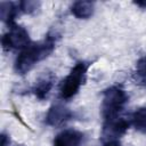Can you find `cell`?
Returning a JSON list of instances; mask_svg holds the SVG:
<instances>
[{
    "instance_id": "cell-1",
    "label": "cell",
    "mask_w": 146,
    "mask_h": 146,
    "mask_svg": "<svg viewBox=\"0 0 146 146\" xmlns=\"http://www.w3.org/2000/svg\"><path fill=\"white\" fill-rule=\"evenodd\" d=\"M58 35L56 32H48L43 41L30 43L24 48L15 60V71L17 74L24 75L30 72L39 62L47 58L55 49Z\"/></svg>"
},
{
    "instance_id": "cell-2",
    "label": "cell",
    "mask_w": 146,
    "mask_h": 146,
    "mask_svg": "<svg viewBox=\"0 0 146 146\" xmlns=\"http://www.w3.org/2000/svg\"><path fill=\"white\" fill-rule=\"evenodd\" d=\"M89 66H90V63L81 60V62H78L72 67V70L62 81L59 87V97L63 100H68L79 92L81 86L86 81L87 71Z\"/></svg>"
},
{
    "instance_id": "cell-3",
    "label": "cell",
    "mask_w": 146,
    "mask_h": 146,
    "mask_svg": "<svg viewBox=\"0 0 146 146\" xmlns=\"http://www.w3.org/2000/svg\"><path fill=\"white\" fill-rule=\"evenodd\" d=\"M128 99L129 96L125 90L119 86H112L105 89L102 102V114L104 120L119 116V113L123 110Z\"/></svg>"
},
{
    "instance_id": "cell-4",
    "label": "cell",
    "mask_w": 146,
    "mask_h": 146,
    "mask_svg": "<svg viewBox=\"0 0 146 146\" xmlns=\"http://www.w3.org/2000/svg\"><path fill=\"white\" fill-rule=\"evenodd\" d=\"M130 122L120 116L104 120V125L102 130V141L103 145L119 144L120 138L127 132Z\"/></svg>"
},
{
    "instance_id": "cell-5",
    "label": "cell",
    "mask_w": 146,
    "mask_h": 146,
    "mask_svg": "<svg viewBox=\"0 0 146 146\" xmlns=\"http://www.w3.org/2000/svg\"><path fill=\"white\" fill-rule=\"evenodd\" d=\"M1 42L3 49L6 50H11V49L23 50L31 43L27 30L17 24H13L9 26V30L3 34Z\"/></svg>"
},
{
    "instance_id": "cell-6",
    "label": "cell",
    "mask_w": 146,
    "mask_h": 146,
    "mask_svg": "<svg viewBox=\"0 0 146 146\" xmlns=\"http://www.w3.org/2000/svg\"><path fill=\"white\" fill-rule=\"evenodd\" d=\"M73 117L71 110L64 107L60 104L52 105L46 115V123L50 127H60Z\"/></svg>"
},
{
    "instance_id": "cell-7",
    "label": "cell",
    "mask_w": 146,
    "mask_h": 146,
    "mask_svg": "<svg viewBox=\"0 0 146 146\" xmlns=\"http://www.w3.org/2000/svg\"><path fill=\"white\" fill-rule=\"evenodd\" d=\"M55 75L51 72H44L36 81L35 84L32 87L31 92L40 100H43L48 97L50 90L54 87L55 83Z\"/></svg>"
},
{
    "instance_id": "cell-8",
    "label": "cell",
    "mask_w": 146,
    "mask_h": 146,
    "mask_svg": "<svg viewBox=\"0 0 146 146\" xmlns=\"http://www.w3.org/2000/svg\"><path fill=\"white\" fill-rule=\"evenodd\" d=\"M83 133L75 129H66L59 132L54 139V146H81Z\"/></svg>"
},
{
    "instance_id": "cell-9",
    "label": "cell",
    "mask_w": 146,
    "mask_h": 146,
    "mask_svg": "<svg viewBox=\"0 0 146 146\" xmlns=\"http://www.w3.org/2000/svg\"><path fill=\"white\" fill-rule=\"evenodd\" d=\"M95 3L92 1H75L71 6V13L80 19H87L92 16Z\"/></svg>"
},
{
    "instance_id": "cell-10",
    "label": "cell",
    "mask_w": 146,
    "mask_h": 146,
    "mask_svg": "<svg viewBox=\"0 0 146 146\" xmlns=\"http://www.w3.org/2000/svg\"><path fill=\"white\" fill-rule=\"evenodd\" d=\"M21 13L19 9V3L16 2H1L0 7V14H1V19L8 25L15 24V18L17 15Z\"/></svg>"
},
{
    "instance_id": "cell-11",
    "label": "cell",
    "mask_w": 146,
    "mask_h": 146,
    "mask_svg": "<svg viewBox=\"0 0 146 146\" xmlns=\"http://www.w3.org/2000/svg\"><path fill=\"white\" fill-rule=\"evenodd\" d=\"M136 83L146 88V55L140 57L136 63V70L133 73Z\"/></svg>"
},
{
    "instance_id": "cell-12",
    "label": "cell",
    "mask_w": 146,
    "mask_h": 146,
    "mask_svg": "<svg viewBox=\"0 0 146 146\" xmlns=\"http://www.w3.org/2000/svg\"><path fill=\"white\" fill-rule=\"evenodd\" d=\"M131 123L136 130L146 133V107L138 108L131 117Z\"/></svg>"
},
{
    "instance_id": "cell-13",
    "label": "cell",
    "mask_w": 146,
    "mask_h": 146,
    "mask_svg": "<svg viewBox=\"0 0 146 146\" xmlns=\"http://www.w3.org/2000/svg\"><path fill=\"white\" fill-rule=\"evenodd\" d=\"M18 3H19L21 13H24V14H34L40 9V2L39 1L26 0V1H21Z\"/></svg>"
},
{
    "instance_id": "cell-14",
    "label": "cell",
    "mask_w": 146,
    "mask_h": 146,
    "mask_svg": "<svg viewBox=\"0 0 146 146\" xmlns=\"http://www.w3.org/2000/svg\"><path fill=\"white\" fill-rule=\"evenodd\" d=\"M9 143H10L9 137H8L5 132H2V133H1V146H8Z\"/></svg>"
},
{
    "instance_id": "cell-15",
    "label": "cell",
    "mask_w": 146,
    "mask_h": 146,
    "mask_svg": "<svg viewBox=\"0 0 146 146\" xmlns=\"http://www.w3.org/2000/svg\"><path fill=\"white\" fill-rule=\"evenodd\" d=\"M136 6H138V7H140V8H143V9H146V1L144 0V1H136V2H133Z\"/></svg>"
},
{
    "instance_id": "cell-16",
    "label": "cell",
    "mask_w": 146,
    "mask_h": 146,
    "mask_svg": "<svg viewBox=\"0 0 146 146\" xmlns=\"http://www.w3.org/2000/svg\"><path fill=\"white\" fill-rule=\"evenodd\" d=\"M105 146H119V144H111V145H105Z\"/></svg>"
}]
</instances>
